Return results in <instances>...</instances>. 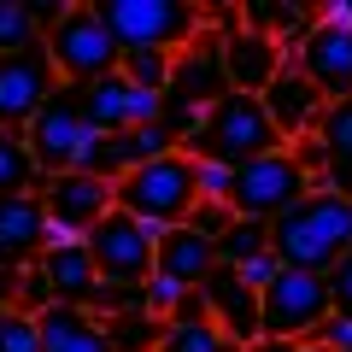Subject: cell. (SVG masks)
<instances>
[{"mask_svg": "<svg viewBox=\"0 0 352 352\" xmlns=\"http://www.w3.org/2000/svg\"><path fill=\"white\" fill-rule=\"evenodd\" d=\"M270 252L282 258V270L329 276L352 252V200L346 194H329V188H311L294 212H282L270 223Z\"/></svg>", "mask_w": 352, "mask_h": 352, "instance_id": "1", "label": "cell"}, {"mask_svg": "<svg viewBox=\"0 0 352 352\" xmlns=\"http://www.w3.org/2000/svg\"><path fill=\"white\" fill-rule=\"evenodd\" d=\"M282 135L270 129V112H264L258 94H235L229 88L223 100H212L200 112V129L188 135V159H217V164H247V159H264V153H276Z\"/></svg>", "mask_w": 352, "mask_h": 352, "instance_id": "2", "label": "cell"}, {"mask_svg": "<svg viewBox=\"0 0 352 352\" xmlns=\"http://www.w3.org/2000/svg\"><path fill=\"white\" fill-rule=\"evenodd\" d=\"M118 194V212H129L135 223L147 229H176V223H188V212L200 206V182H194V159L188 153H164V159L141 164V170L118 176L112 182Z\"/></svg>", "mask_w": 352, "mask_h": 352, "instance_id": "3", "label": "cell"}, {"mask_svg": "<svg viewBox=\"0 0 352 352\" xmlns=\"http://www.w3.org/2000/svg\"><path fill=\"white\" fill-rule=\"evenodd\" d=\"M41 53H47L53 76H59L65 88H88V82H100V76H112L118 65H124V53H118L112 30H106L100 6H65L47 24V36H41Z\"/></svg>", "mask_w": 352, "mask_h": 352, "instance_id": "4", "label": "cell"}, {"mask_svg": "<svg viewBox=\"0 0 352 352\" xmlns=\"http://www.w3.org/2000/svg\"><path fill=\"white\" fill-rule=\"evenodd\" d=\"M118 53H182L206 30V6L194 0H100Z\"/></svg>", "mask_w": 352, "mask_h": 352, "instance_id": "5", "label": "cell"}, {"mask_svg": "<svg viewBox=\"0 0 352 352\" xmlns=\"http://www.w3.org/2000/svg\"><path fill=\"white\" fill-rule=\"evenodd\" d=\"M305 194H311V176L300 170V159H294L288 147H276V153H264V159L235 164L229 212L235 217H258V223H276V217L294 212Z\"/></svg>", "mask_w": 352, "mask_h": 352, "instance_id": "6", "label": "cell"}, {"mask_svg": "<svg viewBox=\"0 0 352 352\" xmlns=\"http://www.w3.org/2000/svg\"><path fill=\"white\" fill-rule=\"evenodd\" d=\"M323 317H335V305H329V276H311V270H276V282L258 294V329H264V340H311Z\"/></svg>", "mask_w": 352, "mask_h": 352, "instance_id": "7", "label": "cell"}, {"mask_svg": "<svg viewBox=\"0 0 352 352\" xmlns=\"http://www.w3.org/2000/svg\"><path fill=\"white\" fill-rule=\"evenodd\" d=\"M88 258L100 270V282H118V288H135V282L153 276V258H159V229L135 223L129 212H112L88 229Z\"/></svg>", "mask_w": 352, "mask_h": 352, "instance_id": "8", "label": "cell"}, {"mask_svg": "<svg viewBox=\"0 0 352 352\" xmlns=\"http://www.w3.org/2000/svg\"><path fill=\"white\" fill-rule=\"evenodd\" d=\"M311 12H317V6H311ZM288 65L323 94L329 106L352 100V24H346V18H323V12H317Z\"/></svg>", "mask_w": 352, "mask_h": 352, "instance_id": "9", "label": "cell"}, {"mask_svg": "<svg viewBox=\"0 0 352 352\" xmlns=\"http://www.w3.org/2000/svg\"><path fill=\"white\" fill-rule=\"evenodd\" d=\"M82 135H88V124H82V100H76V88H59V94L30 118V129H24V141H30V153H36L41 176L71 170L76 153H82Z\"/></svg>", "mask_w": 352, "mask_h": 352, "instance_id": "10", "label": "cell"}, {"mask_svg": "<svg viewBox=\"0 0 352 352\" xmlns=\"http://www.w3.org/2000/svg\"><path fill=\"white\" fill-rule=\"evenodd\" d=\"M36 200H41V212H47V223H65V229H76V235H88L100 217L118 212L112 182H106V176H82V170L47 176L36 188Z\"/></svg>", "mask_w": 352, "mask_h": 352, "instance_id": "11", "label": "cell"}, {"mask_svg": "<svg viewBox=\"0 0 352 352\" xmlns=\"http://www.w3.org/2000/svg\"><path fill=\"white\" fill-rule=\"evenodd\" d=\"M223 94H229V76H223V36H217V30H200V36H194L188 47L170 59V88H164V100L206 112V106L223 100Z\"/></svg>", "mask_w": 352, "mask_h": 352, "instance_id": "12", "label": "cell"}, {"mask_svg": "<svg viewBox=\"0 0 352 352\" xmlns=\"http://www.w3.org/2000/svg\"><path fill=\"white\" fill-rule=\"evenodd\" d=\"M59 88L65 82L53 76V65H47L41 47L0 59V129H30V118H36Z\"/></svg>", "mask_w": 352, "mask_h": 352, "instance_id": "13", "label": "cell"}, {"mask_svg": "<svg viewBox=\"0 0 352 352\" xmlns=\"http://www.w3.org/2000/svg\"><path fill=\"white\" fill-rule=\"evenodd\" d=\"M200 294H206V317L223 329V340H229L235 352H247L252 340H264V329H258V294H252L235 270H223V264H217L212 276H206Z\"/></svg>", "mask_w": 352, "mask_h": 352, "instance_id": "14", "label": "cell"}, {"mask_svg": "<svg viewBox=\"0 0 352 352\" xmlns=\"http://www.w3.org/2000/svg\"><path fill=\"white\" fill-rule=\"evenodd\" d=\"M258 100H264V112H270V129L282 135V147H294V141L317 135V124H323V112H329V100L317 94L311 82H305L300 71H294V65H288V71H282L270 88H264Z\"/></svg>", "mask_w": 352, "mask_h": 352, "instance_id": "15", "label": "cell"}, {"mask_svg": "<svg viewBox=\"0 0 352 352\" xmlns=\"http://www.w3.org/2000/svg\"><path fill=\"white\" fill-rule=\"evenodd\" d=\"M282 71H288L282 41L258 36V30H235V36H223V76H229L235 94H264Z\"/></svg>", "mask_w": 352, "mask_h": 352, "instance_id": "16", "label": "cell"}, {"mask_svg": "<svg viewBox=\"0 0 352 352\" xmlns=\"http://www.w3.org/2000/svg\"><path fill=\"white\" fill-rule=\"evenodd\" d=\"M41 235H47V212L36 194H12L0 200V270H24L41 258Z\"/></svg>", "mask_w": 352, "mask_h": 352, "instance_id": "17", "label": "cell"}, {"mask_svg": "<svg viewBox=\"0 0 352 352\" xmlns=\"http://www.w3.org/2000/svg\"><path fill=\"white\" fill-rule=\"evenodd\" d=\"M153 270L159 276H170L176 288H206V276L217 270V241H206V235H194L188 223H176V229H164L159 235V258H153Z\"/></svg>", "mask_w": 352, "mask_h": 352, "instance_id": "18", "label": "cell"}, {"mask_svg": "<svg viewBox=\"0 0 352 352\" xmlns=\"http://www.w3.org/2000/svg\"><path fill=\"white\" fill-rule=\"evenodd\" d=\"M36 335H41V352H112L106 323L82 305H47L36 317Z\"/></svg>", "mask_w": 352, "mask_h": 352, "instance_id": "19", "label": "cell"}, {"mask_svg": "<svg viewBox=\"0 0 352 352\" xmlns=\"http://www.w3.org/2000/svg\"><path fill=\"white\" fill-rule=\"evenodd\" d=\"M36 264H41V276L53 282V300L88 311V300H94V288H100V270H94V258H88V241L82 247H47Z\"/></svg>", "mask_w": 352, "mask_h": 352, "instance_id": "20", "label": "cell"}, {"mask_svg": "<svg viewBox=\"0 0 352 352\" xmlns=\"http://www.w3.org/2000/svg\"><path fill=\"white\" fill-rule=\"evenodd\" d=\"M317 141H323V153H329L323 176H317V188L346 194V200H352V100H335V106L323 112Z\"/></svg>", "mask_w": 352, "mask_h": 352, "instance_id": "21", "label": "cell"}, {"mask_svg": "<svg viewBox=\"0 0 352 352\" xmlns=\"http://www.w3.org/2000/svg\"><path fill=\"white\" fill-rule=\"evenodd\" d=\"M76 100H82V124L100 129V135H124V129H135V124H129L135 82H124V71L100 76V82H88V88H76Z\"/></svg>", "mask_w": 352, "mask_h": 352, "instance_id": "22", "label": "cell"}, {"mask_svg": "<svg viewBox=\"0 0 352 352\" xmlns=\"http://www.w3.org/2000/svg\"><path fill=\"white\" fill-rule=\"evenodd\" d=\"M311 6H288V0H247L241 6V30H258V36L282 41V53L294 59V47L305 41V30H311Z\"/></svg>", "mask_w": 352, "mask_h": 352, "instance_id": "23", "label": "cell"}, {"mask_svg": "<svg viewBox=\"0 0 352 352\" xmlns=\"http://www.w3.org/2000/svg\"><path fill=\"white\" fill-rule=\"evenodd\" d=\"M47 176H41L36 153H30L24 129H0V200H12V194H36Z\"/></svg>", "mask_w": 352, "mask_h": 352, "instance_id": "24", "label": "cell"}, {"mask_svg": "<svg viewBox=\"0 0 352 352\" xmlns=\"http://www.w3.org/2000/svg\"><path fill=\"white\" fill-rule=\"evenodd\" d=\"M41 36H47V30H41V18H36L30 0H0V59L41 47Z\"/></svg>", "mask_w": 352, "mask_h": 352, "instance_id": "25", "label": "cell"}, {"mask_svg": "<svg viewBox=\"0 0 352 352\" xmlns=\"http://www.w3.org/2000/svg\"><path fill=\"white\" fill-rule=\"evenodd\" d=\"M258 252H270V223H258V217H235V223L217 235V264H223V270H241V264L258 258Z\"/></svg>", "mask_w": 352, "mask_h": 352, "instance_id": "26", "label": "cell"}, {"mask_svg": "<svg viewBox=\"0 0 352 352\" xmlns=\"http://www.w3.org/2000/svg\"><path fill=\"white\" fill-rule=\"evenodd\" d=\"M159 352H235V346L223 340V329L212 317H194V323H164Z\"/></svg>", "mask_w": 352, "mask_h": 352, "instance_id": "27", "label": "cell"}, {"mask_svg": "<svg viewBox=\"0 0 352 352\" xmlns=\"http://www.w3.org/2000/svg\"><path fill=\"white\" fill-rule=\"evenodd\" d=\"M159 335H164V323L153 311L106 317V340H112V352H159Z\"/></svg>", "mask_w": 352, "mask_h": 352, "instance_id": "28", "label": "cell"}, {"mask_svg": "<svg viewBox=\"0 0 352 352\" xmlns=\"http://www.w3.org/2000/svg\"><path fill=\"white\" fill-rule=\"evenodd\" d=\"M170 59L176 53H124V82H135V88H147V94H164L170 88Z\"/></svg>", "mask_w": 352, "mask_h": 352, "instance_id": "29", "label": "cell"}, {"mask_svg": "<svg viewBox=\"0 0 352 352\" xmlns=\"http://www.w3.org/2000/svg\"><path fill=\"white\" fill-rule=\"evenodd\" d=\"M47 305H59V300H53V282L41 276V264H24V270H18V294H12V311H30V317H41Z\"/></svg>", "mask_w": 352, "mask_h": 352, "instance_id": "30", "label": "cell"}, {"mask_svg": "<svg viewBox=\"0 0 352 352\" xmlns=\"http://www.w3.org/2000/svg\"><path fill=\"white\" fill-rule=\"evenodd\" d=\"M0 352H41V335H36V317L30 311L0 317Z\"/></svg>", "mask_w": 352, "mask_h": 352, "instance_id": "31", "label": "cell"}, {"mask_svg": "<svg viewBox=\"0 0 352 352\" xmlns=\"http://www.w3.org/2000/svg\"><path fill=\"white\" fill-rule=\"evenodd\" d=\"M194 182H200V200H223L229 206V188H235V170L217 159H194Z\"/></svg>", "mask_w": 352, "mask_h": 352, "instance_id": "32", "label": "cell"}, {"mask_svg": "<svg viewBox=\"0 0 352 352\" xmlns=\"http://www.w3.org/2000/svg\"><path fill=\"white\" fill-rule=\"evenodd\" d=\"M182 300H188V288H176V282H170V276H159V270L147 276V311L159 317V323H170Z\"/></svg>", "mask_w": 352, "mask_h": 352, "instance_id": "33", "label": "cell"}, {"mask_svg": "<svg viewBox=\"0 0 352 352\" xmlns=\"http://www.w3.org/2000/svg\"><path fill=\"white\" fill-rule=\"evenodd\" d=\"M229 223H235V212H229L223 200H200V206L188 212V229H194V235H206V241H217Z\"/></svg>", "mask_w": 352, "mask_h": 352, "instance_id": "34", "label": "cell"}, {"mask_svg": "<svg viewBox=\"0 0 352 352\" xmlns=\"http://www.w3.org/2000/svg\"><path fill=\"white\" fill-rule=\"evenodd\" d=\"M311 346H323V352H352V317H323L317 323V335H311Z\"/></svg>", "mask_w": 352, "mask_h": 352, "instance_id": "35", "label": "cell"}, {"mask_svg": "<svg viewBox=\"0 0 352 352\" xmlns=\"http://www.w3.org/2000/svg\"><path fill=\"white\" fill-rule=\"evenodd\" d=\"M276 270H282V258H276V252H258V258H247V264H241L235 276L247 282L252 294H264V288H270V282H276Z\"/></svg>", "mask_w": 352, "mask_h": 352, "instance_id": "36", "label": "cell"}, {"mask_svg": "<svg viewBox=\"0 0 352 352\" xmlns=\"http://www.w3.org/2000/svg\"><path fill=\"white\" fill-rule=\"evenodd\" d=\"M329 305H335L340 317H352V252L329 270Z\"/></svg>", "mask_w": 352, "mask_h": 352, "instance_id": "37", "label": "cell"}, {"mask_svg": "<svg viewBox=\"0 0 352 352\" xmlns=\"http://www.w3.org/2000/svg\"><path fill=\"white\" fill-rule=\"evenodd\" d=\"M247 352H305V340H252Z\"/></svg>", "mask_w": 352, "mask_h": 352, "instance_id": "38", "label": "cell"}, {"mask_svg": "<svg viewBox=\"0 0 352 352\" xmlns=\"http://www.w3.org/2000/svg\"><path fill=\"white\" fill-rule=\"evenodd\" d=\"M346 18H352V12H346Z\"/></svg>", "mask_w": 352, "mask_h": 352, "instance_id": "39", "label": "cell"}]
</instances>
